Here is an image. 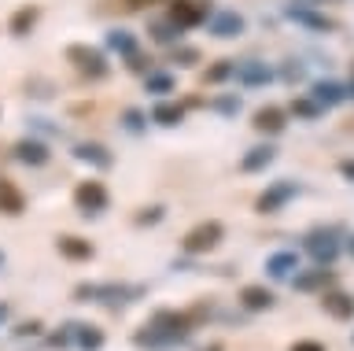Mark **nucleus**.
I'll list each match as a JSON object with an SVG mask.
<instances>
[{
	"instance_id": "nucleus-1",
	"label": "nucleus",
	"mask_w": 354,
	"mask_h": 351,
	"mask_svg": "<svg viewBox=\"0 0 354 351\" xmlns=\"http://www.w3.org/2000/svg\"><path fill=\"white\" fill-rule=\"evenodd\" d=\"M196 333V325L188 322V314L185 311H174V307H155L151 318L144 325L133 329V348H140V351H174V348H181L188 344Z\"/></svg>"
},
{
	"instance_id": "nucleus-2",
	"label": "nucleus",
	"mask_w": 354,
	"mask_h": 351,
	"mask_svg": "<svg viewBox=\"0 0 354 351\" xmlns=\"http://www.w3.org/2000/svg\"><path fill=\"white\" fill-rule=\"evenodd\" d=\"M144 296H148V285H133V281H77L71 289L74 303H100L107 311H126Z\"/></svg>"
},
{
	"instance_id": "nucleus-3",
	"label": "nucleus",
	"mask_w": 354,
	"mask_h": 351,
	"mask_svg": "<svg viewBox=\"0 0 354 351\" xmlns=\"http://www.w3.org/2000/svg\"><path fill=\"white\" fill-rule=\"evenodd\" d=\"M63 60L71 63V71L77 74V78H85V82H107L111 78V60H107V52L96 48V45L74 41V45H66Z\"/></svg>"
},
{
	"instance_id": "nucleus-4",
	"label": "nucleus",
	"mask_w": 354,
	"mask_h": 351,
	"mask_svg": "<svg viewBox=\"0 0 354 351\" xmlns=\"http://www.w3.org/2000/svg\"><path fill=\"white\" fill-rule=\"evenodd\" d=\"M303 251L321 267H332L343 255V229L339 226H314L303 233Z\"/></svg>"
},
{
	"instance_id": "nucleus-5",
	"label": "nucleus",
	"mask_w": 354,
	"mask_h": 351,
	"mask_svg": "<svg viewBox=\"0 0 354 351\" xmlns=\"http://www.w3.org/2000/svg\"><path fill=\"white\" fill-rule=\"evenodd\" d=\"M221 240H225V222H218V218H203V222H196L181 237V251H185L188 259H199V255L218 251Z\"/></svg>"
},
{
	"instance_id": "nucleus-6",
	"label": "nucleus",
	"mask_w": 354,
	"mask_h": 351,
	"mask_svg": "<svg viewBox=\"0 0 354 351\" xmlns=\"http://www.w3.org/2000/svg\"><path fill=\"white\" fill-rule=\"evenodd\" d=\"M71 204L82 218H100L111 207V189L100 178H85L71 189Z\"/></svg>"
},
{
	"instance_id": "nucleus-7",
	"label": "nucleus",
	"mask_w": 354,
	"mask_h": 351,
	"mask_svg": "<svg viewBox=\"0 0 354 351\" xmlns=\"http://www.w3.org/2000/svg\"><path fill=\"white\" fill-rule=\"evenodd\" d=\"M303 196V185L292 181V178H281V181H270L266 189L254 196V211L259 215H281L292 200Z\"/></svg>"
},
{
	"instance_id": "nucleus-8",
	"label": "nucleus",
	"mask_w": 354,
	"mask_h": 351,
	"mask_svg": "<svg viewBox=\"0 0 354 351\" xmlns=\"http://www.w3.org/2000/svg\"><path fill=\"white\" fill-rule=\"evenodd\" d=\"M11 159L22 163V167H30V170H41V167L52 163V145L37 134H26V137H19L15 145H11Z\"/></svg>"
},
{
	"instance_id": "nucleus-9",
	"label": "nucleus",
	"mask_w": 354,
	"mask_h": 351,
	"mask_svg": "<svg viewBox=\"0 0 354 351\" xmlns=\"http://www.w3.org/2000/svg\"><path fill=\"white\" fill-rule=\"evenodd\" d=\"M210 12H214V8H210V0H170V8H166V15H170L181 30L207 26Z\"/></svg>"
},
{
	"instance_id": "nucleus-10",
	"label": "nucleus",
	"mask_w": 354,
	"mask_h": 351,
	"mask_svg": "<svg viewBox=\"0 0 354 351\" xmlns=\"http://www.w3.org/2000/svg\"><path fill=\"white\" fill-rule=\"evenodd\" d=\"M288 281H292V289H295V292L321 296L325 289H332V285H336V270H332V267H321V262H314L310 270H303V267H299V270H295Z\"/></svg>"
},
{
	"instance_id": "nucleus-11",
	"label": "nucleus",
	"mask_w": 354,
	"mask_h": 351,
	"mask_svg": "<svg viewBox=\"0 0 354 351\" xmlns=\"http://www.w3.org/2000/svg\"><path fill=\"white\" fill-rule=\"evenodd\" d=\"M232 78H236V85H243V89H266L270 82H277V71L266 60H236Z\"/></svg>"
},
{
	"instance_id": "nucleus-12",
	"label": "nucleus",
	"mask_w": 354,
	"mask_h": 351,
	"mask_svg": "<svg viewBox=\"0 0 354 351\" xmlns=\"http://www.w3.org/2000/svg\"><path fill=\"white\" fill-rule=\"evenodd\" d=\"M71 156L77 163H85L88 170H100V174H107L111 167H115V152H111L107 145H100V141H77V145L71 148Z\"/></svg>"
},
{
	"instance_id": "nucleus-13",
	"label": "nucleus",
	"mask_w": 354,
	"mask_h": 351,
	"mask_svg": "<svg viewBox=\"0 0 354 351\" xmlns=\"http://www.w3.org/2000/svg\"><path fill=\"white\" fill-rule=\"evenodd\" d=\"M251 129H254V134H262V137H281L284 129H288V111H284L281 104H262V107H254Z\"/></svg>"
},
{
	"instance_id": "nucleus-14",
	"label": "nucleus",
	"mask_w": 354,
	"mask_h": 351,
	"mask_svg": "<svg viewBox=\"0 0 354 351\" xmlns=\"http://www.w3.org/2000/svg\"><path fill=\"white\" fill-rule=\"evenodd\" d=\"M243 30H248V19L240 12H229V8L210 12V19H207V34L218 37V41H232V37H240Z\"/></svg>"
},
{
	"instance_id": "nucleus-15",
	"label": "nucleus",
	"mask_w": 354,
	"mask_h": 351,
	"mask_svg": "<svg viewBox=\"0 0 354 351\" xmlns=\"http://www.w3.org/2000/svg\"><path fill=\"white\" fill-rule=\"evenodd\" d=\"M284 15L292 19V23H299L303 30H310V34H336V19L314 12V4H292Z\"/></svg>"
},
{
	"instance_id": "nucleus-16",
	"label": "nucleus",
	"mask_w": 354,
	"mask_h": 351,
	"mask_svg": "<svg viewBox=\"0 0 354 351\" xmlns=\"http://www.w3.org/2000/svg\"><path fill=\"white\" fill-rule=\"evenodd\" d=\"M55 251H59V259L66 262H93L96 259V244L77 233H59L55 237Z\"/></svg>"
},
{
	"instance_id": "nucleus-17",
	"label": "nucleus",
	"mask_w": 354,
	"mask_h": 351,
	"mask_svg": "<svg viewBox=\"0 0 354 351\" xmlns=\"http://www.w3.org/2000/svg\"><path fill=\"white\" fill-rule=\"evenodd\" d=\"M321 311H325L332 322H354V296L332 285V289L321 292Z\"/></svg>"
},
{
	"instance_id": "nucleus-18",
	"label": "nucleus",
	"mask_w": 354,
	"mask_h": 351,
	"mask_svg": "<svg viewBox=\"0 0 354 351\" xmlns=\"http://www.w3.org/2000/svg\"><path fill=\"white\" fill-rule=\"evenodd\" d=\"M310 96L325 107V111H336L339 104H347L351 96H347V85L336 82V78H317V82H310Z\"/></svg>"
},
{
	"instance_id": "nucleus-19",
	"label": "nucleus",
	"mask_w": 354,
	"mask_h": 351,
	"mask_svg": "<svg viewBox=\"0 0 354 351\" xmlns=\"http://www.w3.org/2000/svg\"><path fill=\"white\" fill-rule=\"evenodd\" d=\"M26 207H30L26 192H22L8 174H0V215H4V218H22V215H26Z\"/></svg>"
},
{
	"instance_id": "nucleus-20",
	"label": "nucleus",
	"mask_w": 354,
	"mask_h": 351,
	"mask_svg": "<svg viewBox=\"0 0 354 351\" xmlns=\"http://www.w3.org/2000/svg\"><path fill=\"white\" fill-rule=\"evenodd\" d=\"M236 300H240V307H243L248 314H266V311H273V307H277L273 289H266V285H259V281H254V285H243Z\"/></svg>"
},
{
	"instance_id": "nucleus-21",
	"label": "nucleus",
	"mask_w": 354,
	"mask_h": 351,
	"mask_svg": "<svg viewBox=\"0 0 354 351\" xmlns=\"http://www.w3.org/2000/svg\"><path fill=\"white\" fill-rule=\"evenodd\" d=\"M185 115H188V107H185L181 100H170V96H159V100L151 104V111H148V118H151L155 126H162V129L181 126Z\"/></svg>"
},
{
	"instance_id": "nucleus-22",
	"label": "nucleus",
	"mask_w": 354,
	"mask_h": 351,
	"mask_svg": "<svg viewBox=\"0 0 354 351\" xmlns=\"http://www.w3.org/2000/svg\"><path fill=\"white\" fill-rule=\"evenodd\" d=\"M41 23V4H19L15 12L8 15V34L11 37H30Z\"/></svg>"
},
{
	"instance_id": "nucleus-23",
	"label": "nucleus",
	"mask_w": 354,
	"mask_h": 351,
	"mask_svg": "<svg viewBox=\"0 0 354 351\" xmlns=\"http://www.w3.org/2000/svg\"><path fill=\"white\" fill-rule=\"evenodd\" d=\"M295 270H299V251H292V248H281L266 259V278L270 281H288Z\"/></svg>"
},
{
	"instance_id": "nucleus-24",
	"label": "nucleus",
	"mask_w": 354,
	"mask_h": 351,
	"mask_svg": "<svg viewBox=\"0 0 354 351\" xmlns=\"http://www.w3.org/2000/svg\"><path fill=\"white\" fill-rule=\"evenodd\" d=\"M107 333L93 322H74V351H104Z\"/></svg>"
},
{
	"instance_id": "nucleus-25",
	"label": "nucleus",
	"mask_w": 354,
	"mask_h": 351,
	"mask_svg": "<svg viewBox=\"0 0 354 351\" xmlns=\"http://www.w3.org/2000/svg\"><path fill=\"white\" fill-rule=\"evenodd\" d=\"M273 159H277V148L266 141V145H254V148H248L240 156V170L243 174H262L266 167H273Z\"/></svg>"
},
{
	"instance_id": "nucleus-26",
	"label": "nucleus",
	"mask_w": 354,
	"mask_h": 351,
	"mask_svg": "<svg viewBox=\"0 0 354 351\" xmlns=\"http://www.w3.org/2000/svg\"><path fill=\"white\" fill-rule=\"evenodd\" d=\"M284 111H288V118H295V123H317V118L325 115V107H321L314 96L306 93V96H292Z\"/></svg>"
},
{
	"instance_id": "nucleus-27",
	"label": "nucleus",
	"mask_w": 354,
	"mask_h": 351,
	"mask_svg": "<svg viewBox=\"0 0 354 351\" xmlns=\"http://www.w3.org/2000/svg\"><path fill=\"white\" fill-rule=\"evenodd\" d=\"M181 34H185V30L177 26L170 15H166V19H151V23H148V37L155 41V45H162V48H174L177 41H181Z\"/></svg>"
},
{
	"instance_id": "nucleus-28",
	"label": "nucleus",
	"mask_w": 354,
	"mask_h": 351,
	"mask_svg": "<svg viewBox=\"0 0 354 351\" xmlns=\"http://www.w3.org/2000/svg\"><path fill=\"white\" fill-rule=\"evenodd\" d=\"M104 45H107V52H115L118 60H126V56H133V52L140 48V41H137V34L115 26V30H107V34H104Z\"/></svg>"
},
{
	"instance_id": "nucleus-29",
	"label": "nucleus",
	"mask_w": 354,
	"mask_h": 351,
	"mask_svg": "<svg viewBox=\"0 0 354 351\" xmlns=\"http://www.w3.org/2000/svg\"><path fill=\"white\" fill-rule=\"evenodd\" d=\"M144 93H151L155 100H159V96H170V93H177V78L170 71H148L144 74Z\"/></svg>"
},
{
	"instance_id": "nucleus-30",
	"label": "nucleus",
	"mask_w": 354,
	"mask_h": 351,
	"mask_svg": "<svg viewBox=\"0 0 354 351\" xmlns=\"http://www.w3.org/2000/svg\"><path fill=\"white\" fill-rule=\"evenodd\" d=\"M41 340L52 351H74V322H63L59 329H44Z\"/></svg>"
},
{
	"instance_id": "nucleus-31",
	"label": "nucleus",
	"mask_w": 354,
	"mask_h": 351,
	"mask_svg": "<svg viewBox=\"0 0 354 351\" xmlns=\"http://www.w3.org/2000/svg\"><path fill=\"white\" fill-rule=\"evenodd\" d=\"M166 218V204H144L133 211V226L137 229H155Z\"/></svg>"
},
{
	"instance_id": "nucleus-32",
	"label": "nucleus",
	"mask_w": 354,
	"mask_h": 351,
	"mask_svg": "<svg viewBox=\"0 0 354 351\" xmlns=\"http://www.w3.org/2000/svg\"><path fill=\"white\" fill-rule=\"evenodd\" d=\"M207 107H210L214 115H221V118H236L240 107H243V100H240V93H218L214 100H207Z\"/></svg>"
},
{
	"instance_id": "nucleus-33",
	"label": "nucleus",
	"mask_w": 354,
	"mask_h": 351,
	"mask_svg": "<svg viewBox=\"0 0 354 351\" xmlns=\"http://www.w3.org/2000/svg\"><path fill=\"white\" fill-rule=\"evenodd\" d=\"M236 71V60H214L210 67L203 71V85H225Z\"/></svg>"
},
{
	"instance_id": "nucleus-34",
	"label": "nucleus",
	"mask_w": 354,
	"mask_h": 351,
	"mask_svg": "<svg viewBox=\"0 0 354 351\" xmlns=\"http://www.w3.org/2000/svg\"><path fill=\"white\" fill-rule=\"evenodd\" d=\"M199 60H203V52H199L196 45H181V41H177V45L170 48V63H177L181 71H188V67H199Z\"/></svg>"
},
{
	"instance_id": "nucleus-35",
	"label": "nucleus",
	"mask_w": 354,
	"mask_h": 351,
	"mask_svg": "<svg viewBox=\"0 0 354 351\" xmlns=\"http://www.w3.org/2000/svg\"><path fill=\"white\" fill-rule=\"evenodd\" d=\"M148 111H144V107H126V111H122V129H126V134H133V137H140L144 129H148Z\"/></svg>"
},
{
	"instance_id": "nucleus-36",
	"label": "nucleus",
	"mask_w": 354,
	"mask_h": 351,
	"mask_svg": "<svg viewBox=\"0 0 354 351\" xmlns=\"http://www.w3.org/2000/svg\"><path fill=\"white\" fill-rule=\"evenodd\" d=\"M277 78H281L284 85H299V82H306V63H299V60H284L281 67H277Z\"/></svg>"
},
{
	"instance_id": "nucleus-37",
	"label": "nucleus",
	"mask_w": 354,
	"mask_h": 351,
	"mask_svg": "<svg viewBox=\"0 0 354 351\" xmlns=\"http://www.w3.org/2000/svg\"><path fill=\"white\" fill-rule=\"evenodd\" d=\"M11 336L15 340H41L44 336V322L41 318H26V322H19L15 329H11Z\"/></svg>"
},
{
	"instance_id": "nucleus-38",
	"label": "nucleus",
	"mask_w": 354,
	"mask_h": 351,
	"mask_svg": "<svg viewBox=\"0 0 354 351\" xmlns=\"http://www.w3.org/2000/svg\"><path fill=\"white\" fill-rule=\"evenodd\" d=\"M185 314H188V322H192L196 329H203V322H210V318L218 314V307H214V303H207V300H199V303L188 307Z\"/></svg>"
},
{
	"instance_id": "nucleus-39",
	"label": "nucleus",
	"mask_w": 354,
	"mask_h": 351,
	"mask_svg": "<svg viewBox=\"0 0 354 351\" xmlns=\"http://www.w3.org/2000/svg\"><path fill=\"white\" fill-rule=\"evenodd\" d=\"M26 123H30V134L37 137H63V126L52 123V118H26Z\"/></svg>"
},
{
	"instance_id": "nucleus-40",
	"label": "nucleus",
	"mask_w": 354,
	"mask_h": 351,
	"mask_svg": "<svg viewBox=\"0 0 354 351\" xmlns=\"http://www.w3.org/2000/svg\"><path fill=\"white\" fill-rule=\"evenodd\" d=\"M122 63H126V71H133V74H140V78H144V74H148L151 71V56H144V52L137 48V52H133V56H126V60H122Z\"/></svg>"
},
{
	"instance_id": "nucleus-41",
	"label": "nucleus",
	"mask_w": 354,
	"mask_h": 351,
	"mask_svg": "<svg viewBox=\"0 0 354 351\" xmlns=\"http://www.w3.org/2000/svg\"><path fill=\"white\" fill-rule=\"evenodd\" d=\"M52 93H55V85H52V82H44V78H30V82H26V96H37V100H48Z\"/></svg>"
},
{
	"instance_id": "nucleus-42",
	"label": "nucleus",
	"mask_w": 354,
	"mask_h": 351,
	"mask_svg": "<svg viewBox=\"0 0 354 351\" xmlns=\"http://www.w3.org/2000/svg\"><path fill=\"white\" fill-rule=\"evenodd\" d=\"M288 351H328V348L321 344V340H295V344L288 348Z\"/></svg>"
},
{
	"instance_id": "nucleus-43",
	"label": "nucleus",
	"mask_w": 354,
	"mask_h": 351,
	"mask_svg": "<svg viewBox=\"0 0 354 351\" xmlns=\"http://www.w3.org/2000/svg\"><path fill=\"white\" fill-rule=\"evenodd\" d=\"M336 170H339V178H343V181H351V185H354V159H339V163H336Z\"/></svg>"
},
{
	"instance_id": "nucleus-44",
	"label": "nucleus",
	"mask_w": 354,
	"mask_h": 351,
	"mask_svg": "<svg viewBox=\"0 0 354 351\" xmlns=\"http://www.w3.org/2000/svg\"><path fill=\"white\" fill-rule=\"evenodd\" d=\"M151 4H159V0H122L126 12H144V8H151Z\"/></svg>"
},
{
	"instance_id": "nucleus-45",
	"label": "nucleus",
	"mask_w": 354,
	"mask_h": 351,
	"mask_svg": "<svg viewBox=\"0 0 354 351\" xmlns=\"http://www.w3.org/2000/svg\"><path fill=\"white\" fill-rule=\"evenodd\" d=\"M181 104L188 107V111H196V107H207V100H203V96H185Z\"/></svg>"
},
{
	"instance_id": "nucleus-46",
	"label": "nucleus",
	"mask_w": 354,
	"mask_h": 351,
	"mask_svg": "<svg viewBox=\"0 0 354 351\" xmlns=\"http://www.w3.org/2000/svg\"><path fill=\"white\" fill-rule=\"evenodd\" d=\"M8 318H11V303H8V300H0V325H4Z\"/></svg>"
},
{
	"instance_id": "nucleus-47",
	"label": "nucleus",
	"mask_w": 354,
	"mask_h": 351,
	"mask_svg": "<svg viewBox=\"0 0 354 351\" xmlns=\"http://www.w3.org/2000/svg\"><path fill=\"white\" fill-rule=\"evenodd\" d=\"M196 351H225V344H221V340H210V344H203V348H196Z\"/></svg>"
},
{
	"instance_id": "nucleus-48",
	"label": "nucleus",
	"mask_w": 354,
	"mask_h": 351,
	"mask_svg": "<svg viewBox=\"0 0 354 351\" xmlns=\"http://www.w3.org/2000/svg\"><path fill=\"white\" fill-rule=\"evenodd\" d=\"M343 251H347V255L354 259V233H347V237H343Z\"/></svg>"
},
{
	"instance_id": "nucleus-49",
	"label": "nucleus",
	"mask_w": 354,
	"mask_h": 351,
	"mask_svg": "<svg viewBox=\"0 0 354 351\" xmlns=\"http://www.w3.org/2000/svg\"><path fill=\"white\" fill-rule=\"evenodd\" d=\"M347 96H351V100H354V78L347 82Z\"/></svg>"
},
{
	"instance_id": "nucleus-50",
	"label": "nucleus",
	"mask_w": 354,
	"mask_h": 351,
	"mask_svg": "<svg viewBox=\"0 0 354 351\" xmlns=\"http://www.w3.org/2000/svg\"><path fill=\"white\" fill-rule=\"evenodd\" d=\"M0 267H4V251H0Z\"/></svg>"
},
{
	"instance_id": "nucleus-51",
	"label": "nucleus",
	"mask_w": 354,
	"mask_h": 351,
	"mask_svg": "<svg viewBox=\"0 0 354 351\" xmlns=\"http://www.w3.org/2000/svg\"><path fill=\"white\" fill-rule=\"evenodd\" d=\"M0 115H4V107H0Z\"/></svg>"
},
{
	"instance_id": "nucleus-52",
	"label": "nucleus",
	"mask_w": 354,
	"mask_h": 351,
	"mask_svg": "<svg viewBox=\"0 0 354 351\" xmlns=\"http://www.w3.org/2000/svg\"><path fill=\"white\" fill-rule=\"evenodd\" d=\"M351 344H354V336H351Z\"/></svg>"
}]
</instances>
